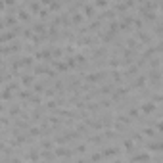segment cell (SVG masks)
Here are the masks:
<instances>
[{
  "mask_svg": "<svg viewBox=\"0 0 163 163\" xmlns=\"http://www.w3.org/2000/svg\"><path fill=\"white\" fill-rule=\"evenodd\" d=\"M154 109H155V104L154 102H146L144 106H142V111H144V113H152Z\"/></svg>",
  "mask_w": 163,
  "mask_h": 163,
  "instance_id": "obj_1",
  "label": "cell"
},
{
  "mask_svg": "<svg viewBox=\"0 0 163 163\" xmlns=\"http://www.w3.org/2000/svg\"><path fill=\"white\" fill-rule=\"evenodd\" d=\"M33 81H35V77H33V75H29V73H25V75L21 77V83H23V85H31Z\"/></svg>",
  "mask_w": 163,
  "mask_h": 163,
  "instance_id": "obj_2",
  "label": "cell"
},
{
  "mask_svg": "<svg viewBox=\"0 0 163 163\" xmlns=\"http://www.w3.org/2000/svg\"><path fill=\"white\" fill-rule=\"evenodd\" d=\"M155 127H157V131H161V133H163V123H157Z\"/></svg>",
  "mask_w": 163,
  "mask_h": 163,
  "instance_id": "obj_3",
  "label": "cell"
}]
</instances>
